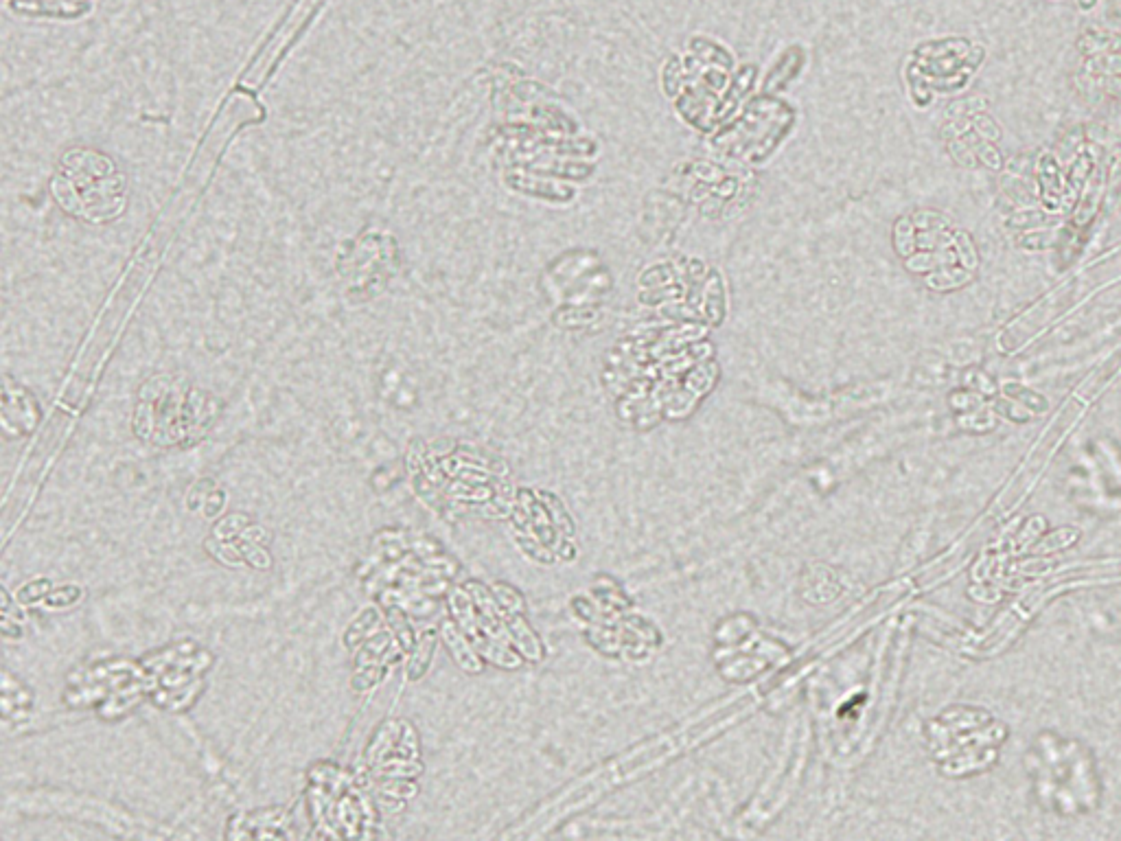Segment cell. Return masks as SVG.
<instances>
[{"label":"cell","instance_id":"16","mask_svg":"<svg viewBox=\"0 0 1121 841\" xmlns=\"http://www.w3.org/2000/svg\"><path fill=\"white\" fill-rule=\"evenodd\" d=\"M51 590H53L51 581H46V579L29 581V583H27L25 587H22V590L16 594V601H18V603H38V601H42V598H46V594H49Z\"/></svg>","mask_w":1121,"mask_h":841},{"label":"cell","instance_id":"8","mask_svg":"<svg viewBox=\"0 0 1121 841\" xmlns=\"http://www.w3.org/2000/svg\"><path fill=\"white\" fill-rule=\"evenodd\" d=\"M390 647H392V638H390L388 631L373 633V636L362 644L360 653L355 655V668H364V666L381 662Z\"/></svg>","mask_w":1121,"mask_h":841},{"label":"cell","instance_id":"7","mask_svg":"<svg viewBox=\"0 0 1121 841\" xmlns=\"http://www.w3.org/2000/svg\"><path fill=\"white\" fill-rule=\"evenodd\" d=\"M403 730V723L401 721H388V723H381L377 732L373 734L371 745H368L366 750V763L368 765H375L377 760H381L386 756V752L392 750V745L401 736Z\"/></svg>","mask_w":1121,"mask_h":841},{"label":"cell","instance_id":"5","mask_svg":"<svg viewBox=\"0 0 1121 841\" xmlns=\"http://www.w3.org/2000/svg\"><path fill=\"white\" fill-rule=\"evenodd\" d=\"M434 647H436V631L425 629L421 636L416 638V644L412 649V658L408 664L410 682H416V679H421L427 673V666H430L434 655Z\"/></svg>","mask_w":1121,"mask_h":841},{"label":"cell","instance_id":"4","mask_svg":"<svg viewBox=\"0 0 1121 841\" xmlns=\"http://www.w3.org/2000/svg\"><path fill=\"white\" fill-rule=\"evenodd\" d=\"M381 622H384V614L379 612L377 607H364L357 618L351 622L349 629L344 633V644L349 649L355 647H362V644L377 633V629L381 627Z\"/></svg>","mask_w":1121,"mask_h":841},{"label":"cell","instance_id":"17","mask_svg":"<svg viewBox=\"0 0 1121 841\" xmlns=\"http://www.w3.org/2000/svg\"><path fill=\"white\" fill-rule=\"evenodd\" d=\"M224 493L222 491H211L208 493V498L204 502V515L206 517H215L219 511L224 509Z\"/></svg>","mask_w":1121,"mask_h":841},{"label":"cell","instance_id":"19","mask_svg":"<svg viewBox=\"0 0 1121 841\" xmlns=\"http://www.w3.org/2000/svg\"><path fill=\"white\" fill-rule=\"evenodd\" d=\"M1078 3H1080L1082 9H1093L1097 0H1078Z\"/></svg>","mask_w":1121,"mask_h":841},{"label":"cell","instance_id":"9","mask_svg":"<svg viewBox=\"0 0 1121 841\" xmlns=\"http://www.w3.org/2000/svg\"><path fill=\"white\" fill-rule=\"evenodd\" d=\"M386 620H388L390 631H395V636H397V640H399V647H401L403 651H406V653L412 651V649H414V644H416V638H419V636H414L412 625L408 622V612H406V609L397 607V605H395V607H388V609H386Z\"/></svg>","mask_w":1121,"mask_h":841},{"label":"cell","instance_id":"13","mask_svg":"<svg viewBox=\"0 0 1121 841\" xmlns=\"http://www.w3.org/2000/svg\"><path fill=\"white\" fill-rule=\"evenodd\" d=\"M206 550L211 552V555H213L217 561L226 563V566H241V561H244V557H241V552H239L237 544L228 546V541H224V539H217V537L206 539Z\"/></svg>","mask_w":1121,"mask_h":841},{"label":"cell","instance_id":"11","mask_svg":"<svg viewBox=\"0 0 1121 841\" xmlns=\"http://www.w3.org/2000/svg\"><path fill=\"white\" fill-rule=\"evenodd\" d=\"M388 666L384 662H377L371 666H364V668H355V675H353V688L357 693H364V690L373 688L375 684H379L381 679L386 677Z\"/></svg>","mask_w":1121,"mask_h":841},{"label":"cell","instance_id":"2","mask_svg":"<svg viewBox=\"0 0 1121 841\" xmlns=\"http://www.w3.org/2000/svg\"><path fill=\"white\" fill-rule=\"evenodd\" d=\"M353 246L349 259L340 261V270L353 287L377 283L379 276H388V266H395V261L390 259L395 255V246H388L384 235H364Z\"/></svg>","mask_w":1121,"mask_h":841},{"label":"cell","instance_id":"10","mask_svg":"<svg viewBox=\"0 0 1121 841\" xmlns=\"http://www.w3.org/2000/svg\"><path fill=\"white\" fill-rule=\"evenodd\" d=\"M84 590L79 585H62V587H55L44 598V605L49 609H62V607H71L77 601H82Z\"/></svg>","mask_w":1121,"mask_h":841},{"label":"cell","instance_id":"3","mask_svg":"<svg viewBox=\"0 0 1121 841\" xmlns=\"http://www.w3.org/2000/svg\"><path fill=\"white\" fill-rule=\"evenodd\" d=\"M441 633H443V640L449 647V651H452V655L456 658V662L469 673H480L482 664L478 660V655L473 653L471 644L467 642L465 636H462V631L454 625V622H449V620L443 622Z\"/></svg>","mask_w":1121,"mask_h":841},{"label":"cell","instance_id":"18","mask_svg":"<svg viewBox=\"0 0 1121 841\" xmlns=\"http://www.w3.org/2000/svg\"><path fill=\"white\" fill-rule=\"evenodd\" d=\"M3 633H5L7 638H16V640H20V638H22V625H20L18 620H11V618L3 616Z\"/></svg>","mask_w":1121,"mask_h":841},{"label":"cell","instance_id":"12","mask_svg":"<svg viewBox=\"0 0 1121 841\" xmlns=\"http://www.w3.org/2000/svg\"><path fill=\"white\" fill-rule=\"evenodd\" d=\"M377 789L381 791V796L399 800L416 796V782H412V778H379Z\"/></svg>","mask_w":1121,"mask_h":841},{"label":"cell","instance_id":"6","mask_svg":"<svg viewBox=\"0 0 1121 841\" xmlns=\"http://www.w3.org/2000/svg\"><path fill=\"white\" fill-rule=\"evenodd\" d=\"M195 651H198V647H195V642H189V640H187V642H178V644H173V647H167V649H163V651H158V653H154V655H149V658H145V660L141 662V666L145 668L147 673H154V675L160 677V675H163V673L167 671V668H169L171 664H176L178 660L187 658V655H191V653H195Z\"/></svg>","mask_w":1121,"mask_h":841},{"label":"cell","instance_id":"14","mask_svg":"<svg viewBox=\"0 0 1121 841\" xmlns=\"http://www.w3.org/2000/svg\"><path fill=\"white\" fill-rule=\"evenodd\" d=\"M246 524H250V517H248V515H244V513H233V515L224 517V520L215 526L213 537L224 539V541H230V539H235L237 535L244 533Z\"/></svg>","mask_w":1121,"mask_h":841},{"label":"cell","instance_id":"1","mask_svg":"<svg viewBox=\"0 0 1121 841\" xmlns=\"http://www.w3.org/2000/svg\"><path fill=\"white\" fill-rule=\"evenodd\" d=\"M51 189L68 213L88 222H108L125 206L123 178L117 169L106 156L84 149L64 156Z\"/></svg>","mask_w":1121,"mask_h":841},{"label":"cell","instance_id":"15","mask_svg":"<svg viewBox=\"0 0 1121 841\" xmlns=\"http://www.w3.org/2000/svg\"><path fill=\"white\" fill-rule=\"evenodd\" d=\"M237 548L241 552V557H244L246 563H250L252 568L257 570H268L272 566V557L265 552L261 546L254 544V541H237Z\"/></svg>","mask_w":1121,"mask_h":841}]
</instances>
